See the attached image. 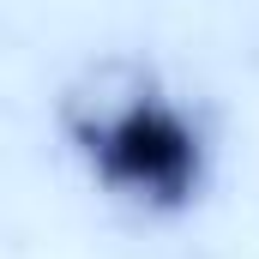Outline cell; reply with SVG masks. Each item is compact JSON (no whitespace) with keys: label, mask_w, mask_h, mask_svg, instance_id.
<instances>
[{"label":"cell","mask_w":259,"mask_h":259,"mask_svg":"<svg viewBox=\"0 0 259 259\" xmlns=\"http://www.w3.org/2000/svg\"><path fill=\"white\" fill-rule=\"evenodd\" d=\"M78 151L115 199L145 211H187L205 187V133L169 97H151V91L84 121Z\"/></svg>","instance_id":"6da1fadb"}]
</instances>
